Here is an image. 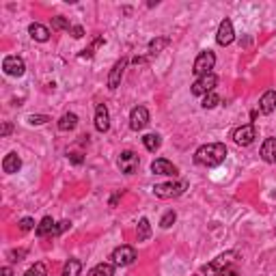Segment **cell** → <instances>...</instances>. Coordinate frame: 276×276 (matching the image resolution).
<instances>
[{
	"mask_svg": "<svg viewBox=\"0 0 276 276\" xmlns=\"http://www.w3.org/2000/svg\"><path fill=\"white\" fill-rule=\"evenodd\" d=\"M224 158H227V147H224V143H209V145H203V147L197 149L194 162L201 164V166H207V169H214V166L224 162Z\"/></svg>",
	"mask_w": 276,
	"mask_h": 276,
	"instance_id": "obj_1",
	"label": "cell"
},
{
	"mask_svg": "<svg viewBox=\"0 0 276 276\" xmlns=\"http://www.w3.org/2000/svg\"><path fill=\"white\" fill-rule=\"evenodd\" d=\"M237 257V252L235 250H227V252H222V255H218L214 261H209L207 265H203L201 267V272L203 276H220L227 267L233 263V259Z\"/></svg>",
	"mask_w": 276,
	"mask_h": 276,
	"instance_id": "obj_2",
	"label": "cell"
},
{
	"mask_svg": "<svg viewBox=\"0 0 276 276\" xmlns=\"http://www.w3.org/2000/svg\"><path fill=\"white\" fill-rule=\"evenodd\" d=\"M188 190V181H171V184H156L154 194L160 199H175Z\"/></svg>",
	"mask_w": 276,
	"mask_h": 276,
	"instance_id": "obj_3",
	"label": "cell"
},
{
	"mask_svg": "<svg viewBox=\"0 0 276 276\" xmlns=\"http://www.w3.org/2000/svg\"><path fill=\"white\" fill-rule=\"evenodd\" d=\"M214 65H216V56H214V52L205 50V52H201V54L197 56V61H194V69H192V71L201 78V76H205V74H212Z\"/></svg>",
	"mask_w": 276,
	"mask_h": 276,
	"instance_id": "obj_4",
	"label": "cell"
},
{
	"mask_svg": "<svg viewBox=\"0 0 276 276\" xmlns=\"http://www.w3.org/2000/svg\"><path fill=\"white\" fill-rule=\"evenodd\" d=\"M138 166H141V158L134 151H123L119 156V169L121 173H125V175H134L138 171Z\"/></svg>",
	"mask_w": 276,
	"mask_h": 276,
	"instance_id": "obj_5",
	"label": "cell"
},
{
	"mask_svg": "<svg viewBox=\"0 0 276 276\" xmlns=\"http://www.w3.org/2000/svg\"><path fill=\"white\" fill-rule=\"evenodd\" d=\"M216 82H218V78H216L214 71L212 74H205V76L197 78V82L192 84V95H207V93L214 91Z\"/></svg>",
	"mask_w": 276,
	"mask_h": 276,
	"instance_id": "obj_6",
	"label": "cell"
},
{
	"mask_svg": "<svg viewBox=\"0 0 276 276\" xmlns=\"http://www.w3.org/2000/svg\"><path fill=\"white\" fill-rule=\"evenodd\" d=\"M255 138H257V129H255L252 123L237 127L235 132H233V141H235V145H239V147H248V145H252Z\"/></svg>",
	"mask_w": 276,
	"mask_h": 276,
	"instance_id": "obj_7",
	"label": "cell"
},
{
	"mask_svg": "<svg viewBox=\"0 0 276 276\" xmlns=\"http://www.w3.org/2000/svg\"><path fill=\"white\" fill-rule=\"evenodd\" d=\"M149 123V110L145 106H136L132 108V112H129V127L134 129V132H141V129Z\"/></svg>",
	"mask_w": 276,
	"mask_h": 276,
	"instance_id": "obj_8",
	"label": "cell"
},
{
	"mask_svg": "<svg viewBox=\"0 0 276 276\" xmlns=\"http://www.w3.org/2000/svg\"><path fill=\"white\" fill-rule=\"evenodd\" d=\"M112 261L114 265H132L136 261V250L132 248V246H119V248H114L112 252Z\"/></svg>",
	"mask_w": 276,
	"mask_h": 276,
	"instance_id": "obj_9",
	"label": "cell"
},
{
	"mask_svg": "<svg viewBox=\"0 0 276 276\" xmlns=\"http://www.w3.org/2000/svg\"><path fill=\"white\" fill-rule=\"evenodd\" d=\"M3 69H5L7 76L20 78V76L26 71V65H24V61H22L20 56H7V59L3 61Z\"/></svg>",
	"mask_w": 276,
	"mask_h": 276,
	"instance_id": "obj_10",
	"label": "cell"
},
{
	"mask_svg": "<svg viewBox=\"0 0 276 276\" xmlns=\"http://www.w3.org/2000/svg\"><path fill=\"white\" fill-rule=\"evenodd\" d=\"M233 39H235V33H233L231 20H222L220 26H218V33H216V41L220 43V46H229V43H233Z\"/></svg>",
	"mask_w": 276,
	"mask_h": 276,
	"instance_id": "obj_11",
	"label": "cell"
},
{
	"mask_svg": "<svg viewBox=\"0 0 276 276\" xmlns=\"http://www.w3.org/2000/svg\"><path fill=\"white\" fill-rule=\"evenodd\" d=\"M151 173L154 175H173L175 177L177 175V166L169 162V160H164V158H158L151 162Z\"/></svg>",
	"mask_w": 276,
	"mask_h": 276,
	"instance_id": "obj_12",
	"label": "cell"
},
{
	"mask_svg": "<svg viewBox=\"0 0 276 276\" xmlns=\"http://www.w3.org/2000/svg\"><path fill=\"white\" fill-rule=\"evenodd\" d=\"M95 129L101 132V134L110 129V112H108L106 104H99L95 108Z\"/></svg>",
	"mask_w": 276,
	"mask_h": 276,
	"instance_id": "obj_13",
	"label": "cell"
},
{
	"mask_svg": "<svg viewBox=\"0 0 276 276\" xmlns=\"http://www.w3.org/2000/svg\"><path fill=\"white\" fill-rule=\"evenodd\" d=\"M125 65H127V59H121V61L114 63V67L110 69V76H108V89H110V91L119 89L121 78H123V69H125Z\"/></svg>",
	"mask_w": 276,
	"mask_h": 276,
	"instance_id": "obj_14",
	"label": "cell"
},
{
	"mask_svg": "<svg viewBox=\"0 0 276 276\" xmlns=\"http://www.w3.org/2000/svg\"><path fill=\"white\" fill-rule=\"evenodd\" d=\"M259 154L263 158V162L276 164V138H265L263 145H261V149H259Z\"/></svg>",
	"mask_w": 276,
	"mask_h": 276,
	"instance_id": "obj_15",
	"label": "cell"
},
{
	"mask_svg": "<svg viewBox=\"0 0 276 276\" xmlns=\"http://www.w3.org/2000/svg\"><path fill=\"white\" fill-rule=\"evenodd\" d=\"M259 110L263 114H270L276 110V91H265L259 99Z\"/></svg>",
	"mask_w": 276,
	"mask_h": 276,
	"instance_id": "obj_16",
	"label": "cell"
},
{
	"mask_svg": "<svg viewBox=\"0 0 276 276\" xmlns=\"http://www.w3.org/2000/svg\"><path fill=\"white\" fill-rule=\"evenodd\" d=\"M22 169V160L18 158V154H9L5 160H3V171L13 175V173H18Z\"/></svg>",
	"mask_w": 276,
	"mask_h": 276,
	"instance_id": "obj_17",
	"label": "cell"
},
{
	"mask_svg": "<svg viewBox=\"0 0 276 276\" xmlns=\"http://www.w3.org/2000/svg\"><path fill=\"white\" fill-rule=\"evenodd\" d=\"M28 33H31V37L35 41H39V43H46L50 39V31L46 26H41V24H31V26H28Z\"/></svg>",
	"mask_w": 276,
	"mask_h": 276,
	"instance_id": "obj_18",
	"label": "cell"
},
{
	"mask_svg": "<svg viewBox=\"0 0 276 276\" xmlns=\"http://www.w3.org/2000/svg\"><path fill=\"white\" fill-rule=\"evenodd\" d=\"M76 125H78V114H74V112L63 114L61 121H59V129H61V132H71V129H76Z\"/></svg>",
	"mask_w": 276,
	"mask_h": 276,
	"instance_id": "obj_19",
	"label": "cell"
},
{
	"mask_svg": "<svg viewBox=\"0 0 276 276\" xmlns=\"http://www.w3.org/2000/svg\"><path fill=\"white\" fill-rule=\"evenodd\" d=\"M136 237L138 242H147L151 237V224L147 218H141V222H138V229H136Z\"/></svg>",
	"mask_w": 276,
	"mask_h": 276,
	"instance_id": "obj_20",
	"label": "cell"
},
{
	"mask_svg": "<svg viewBox=\"0 0 276 276\" xmlns=\"http://www.w3.org/2000/svg\"><path fill=\"white\" fill-rule=\"evenodd\" d=\"M54 227H56V222H54L50 216H46V218H43V220L37 224V235L43 237V235H48V233H54Z\"/></svg>",
	"mask_w": 276,
	"mask_h": 276,
	"instance_id": "obj_21",
	"label": "cell"
},
{
	"mask_svg": "<svg viewBox=\"0 0 276 276\" xmlns=\"http://www.w3.org/2000/svg\"><path fill=\"white\" fill-rule=\"evenodd\" d=\"M80 272H82V263L78 259H69L63 267V276H80Z\"/></svg>",
	"mask_w": 276,
	"mask_h": 276,
	"instance_id": "obj_22",
	"label": "cell"
},
{
	"mask_svg": "<svg viewBox=\"0 0 276 276\" xmlns=\"http://www.w3.org/2000/svg\"><path fill=\"white\" fill-rule=\"evenodd\" d=\"M143 145L147 147V151H151V154H156V151L160 149V145H162V138H160L158 134H147L143 138Z\"/></svg>",
	"mask_w": 276,
	"mask_h": 276,
	"instance_id": "obj_23",
	"label": "cell"
},
{
	"mask_svg": "<svg viewBox=\"0 0 276 276\" xmlns=\"http://www.w3.org/2000/svg\"><path fill=\"white\" fill-rule=\"evenodd\" d=\"M89 276H114V265L112 263H97Z\"/></svg>",
	"mask_w": 276,
	"mask_h": 276,
	"instance_id": "obj_24",
	"label": "cell"
},
{
	"mask_svg": "<svg viewBox=\"0 0 276 276\" xmlns=\"http://www.w3.org/2000/svg\"><path fill=\"white\" fill-rule=\"evenodd\" d=\"M166 46H169V37H158V39H154V41L149 43V54L156 56V54L162 52Z\"/></svg>",
	"mask_w": 276,
	"mask_h": 276,
	"instance_id": "obj_25",
	"label": "cell"
},
{
	"mask_svg": "<svg viewBox=\"0 0 276 276\" xmlns=\"http://www.w3.org/2000/svg\"><path fill=\"white\" fill-rule=\"evenodd\" d=\"M52 28L54 31H71V24H69L67 18L56 16V18H52Z\"/></svg>",
	"mask_w": 276,
	"mask_h": 276,
	"instance_id": "obj_26",
	"label": "cell"
},
{
	"mask_svg": "<svg viewBox=\"0 0 276 276\" xmlns=\"http://www.w3.org/2000/svg\"><path fill=\"white\" fill-rule=\"evenodd\" d=\"M218 104H220V97H218L216 93L212 91V93H207V95L203 97V104H201V106L205 108V110H209V108H216Z\"/></svg>",
	"mask_w": 276,
	"mask_h": 276,
	"instance_id": "obj_27",
	"label": "cell"
},
{
	"mask_svg": "<svg viewBox=\"0 0 276 276\" xmlns=\"http://www.w3.org/2000/svg\"><path fill=\"white\" fill-rule=\"evenodd\" d=\"M175 220H177V214L171 209V212H166V214L162 216V220H160V227H162V229H171L173 224H175Z\"/></svg>",
	"mask_w": 276,
	"mask_h": 276,
	"instance_id": "obj_28",
	"label": "cell"
},
{
	"mask_svg": "<svg viewBox=\"0 0 276 276\" xmlns=\"http://www.w3.org/2000/svg\"><path fill=\"white\" fill-rule=\"evenodd\" d=\"M28 255L26 248H20V250H9L7 252V257H9L11 263H18V261H24V257Z\"/></svg>",
	"mask_w": 276,
	"mask_h": 276,
	"instance_id": "obj_29",
	"label": "cell"
},
{
	"mask_svg": "<svg viewBox=\"0 0 276 276\" xmlns=\"http://www.w3.org/2000/svg\"><path fill=\"white\" fill-rule=\"evenodd\" d=\"M24 276H48V270H46V265H43L41 261H39V263H35Z\"/></svg>",
	"mask_w": 276,
	"mask_h": 276,
	"instance_id": "obj_30",
	"label": "cell"
},
{
	"mask_svg": "<svg viewBox=\"0 0 276 276\" xmlns=\"http://www.w3.org/2000/svg\"><path fill=\"white\" fill-rule=\"evenodd\" d=\"M48 121H50V117H46V114H31V117H28L31 125H43V123H48Z\"/></svg>",
	"mask_w": 276,
	"mask_h": 276,
	"instance_id": "obj_31",
	"label": "cell"
},
{
	"mask_svg": "<svg viewBox=\"0 0 276 276\" xmlns=\"http://www.w3.org/2000/svg\"><path fill=\"white\" fill-rule=\"evenodd\" d=\"M101 43H104V37H97L95 41H93V46H91L89 50H84V54H80V59H91V56H93V50H95L97 46H101Z\"/></svg>",
	"mask_w": 276,
	"mask_h": 276,
	"instance_id": "obj_32",
	"label": "cell"
},
{
	"mask_svg": "<svg viewBox=\"0 0 276 276\" xmlns=\"http://www.w3.org/2000/svg\"><path fill=\"white\" fill-rule=\"evenodd\" d=\"M69 227H71V222H69V220H63V222H59V224L54 227V233H52V235H61V233H65V231H67Z\"/></svg>",
	"mask_w": 276,
	"mask_h": 276,
	"instance_id": "obj_33",
	"label": "cell"
},
{
	"mask_svg": "<svg viewBox=\"0 0 276 276\" xmlns=\"http://www.w3.org/2000/svg\"><path fill=\"white\" fill-rule=\"evenodd\" d=\"M35 227V220H33V218H22V220H20V229L22 231H31Z\"/></svg>",
	"mask_w": 276,
	"mask_h": 276,
	"instance_id": "obj_34",
	"label": "cell"
},
{
	"mask_svg": "<svg viewBox=\"0 0 276 276\" xmlns=\"http://www.w3.org/2000/svg\"><path fill=\"white\" fill-rule=\"evenodd\" d=\"M71 37H76V39H80V37H84V28L82 26H71Z\"/></svg>",
	"mask_w": 276,
	"mask_h": 276,
	"instance_id": "obj_35",
	"label": "cell"
},
{
	"mask_svg": "<svg viewBox=\"0 0 276 276\" xmlns=\"http://www.w3.org/2000/svg\"><path fill=\"white\" fill-rule=\"evenodd\" d=\"M11 132H13V125H11L9 121H5V123H3V136H9Z\"/></svg>",
	"mask_w": 276,
	"mask_h": 276,
	"instance_id": "obj_36",
	"label": "cell"
},
{
	"mask_svg": "<svg viewBox=\"0 0 276 276\" xmlns=\"http://www.w3.org/2000/svg\"><path fill=\"white\" fill-rule=\"evenodd\" d=\"M220 276H239V274H237V270H235V267H231V265H229L227 270H224Z\"/></svg>",
	"mask_w": 276,
	"mask_h": 276,
	"instance_id": "obj_37",
	"label": "cell"
},
{
	"mask_svg": "<svg viewBox=\"0 0 276 276\" xmlns=\"http://www.w3.org/2000/svg\"><path fill=\"white\" fill-rule=\"evenodd\" d=\"M69 160L74 164H82V156H80V154H69Z\"/></svg>",
	"mask_w": 276,
	"mask_h": 276,
	"instance_id": "obj_38",
	"label": "cell"
},
{
	"mask_svg": "<svg viewBox=\"0 0 276 276\" xmlns=\"http://www.w3.org/2000/svg\"><path fill=\"white\" fill-rule=\"evenodd\" d=\"M0 276H13V270H11L9 265H7V267H3V270H0Z\"/></svg>",
	"mask_w": 276,
	"mask_h": 276,
	"instance_id": "obj_39",
	"label": "cell"
}]
</instances>
